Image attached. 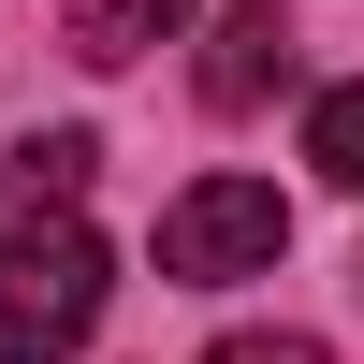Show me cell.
<instances>
[{
	"instance_id": "obj_1",
	"label": "cell",
	"mask_w": 364,
	"mask_h": 364,
	"mask_svg": "<svg viewBox=\"0 0 364 364\" xmlns=\"http://www.w3.org/2000/svg\"><path fill=\"white\" fill-rule=\"evenodd\" d=\"M102 291H117V262L87 219H15V248H0V364H73Z\"/></svg>"
},
{
	"instance_id": "obj_2",
	"label": "cell",
	"mask_w": 364,
	"mask_h": 364,
	"mask_svg": "<svg viewBox=\"0 0 364 364\" xmlns=\"http://www.w3.org/2000/svg\"><path fill=\"white\" fill-rule=\"evenodd\" d=\"M277 248H291V204L262 190V175H204V190H175V219H161V277H190V291L277 277Z\"/></svg>"
},
{
	"instance_id": "obj_3",
	"label": "cell",
	"mask_w": 364,
	"mask_h": 364,
	"mask_svg": "<svg viewBox=\"0 0 364 364\" xmlns=\"http://www.w3.org/2000/svg\"><path fill=\"white\" fill-rule=\"evenodd\" d=\"M277 73H291V15H277V0H219V29H204V102L248 117Z\"/></svg>"
},
{
	"instance_id": "obj_4",
	"label": "cell",
	"mask_w": 364,
	"mask_h": 364,
	"mask_svg": "<svg viewBox=\"0 0 364 364\" xmlns=\"http://www.w3.org/2000/svg\"><path fill=\"white\" fill-rule=\"evenodd\" d=\"M190 15H204V0H73V58H87V73H132V58L175 44Z\"/></svg>"
},
{
	"instance_id": "obj_5",
	"label": "cell",
	"mask_w": 364,
	"mask_h": 364,
	"mask_svg": "<svg viewBox=\"0 0 364 364\" xmlns=\"http://www.w3.org/2000/svg\"><path fill=\"white\" fill-rule=\"evenodd\" d=\"M87 161H102L87 132H29L15 161H0V190H15V219H73V204H87Z\"/></svg>"
},
{
	"instance_id": "obj_6",
	"label": "cell",
	"mask_w": 364,
	"mask_h": 364,
	"mask_svg": "<svg viewBox=\"0 0 364 364\" xmlns=\"http://www.w3.org/2000/svg\"><path fill=\"white\" fill-rule=\"evenodd\" d=\"M306 161L336 175V190H364V87H321L306 102Z\"/></svg>"
},
{
	"instance_id": "obj_7",
	"label": "cell",
	"mask_w": 364,
	"mask_h": 364,
	"mask_svg": "<svg viewBox=\"0 0 364 364\" xmlns=\"http://www.w3.org/2000/svg\"><path fill=\"white\" fill-rule=\"evenodd\" d=\"M204 364H336V350H321V336H219Z\"/></svg>"
}]
</instances>
